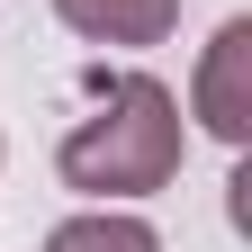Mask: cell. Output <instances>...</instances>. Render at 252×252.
<instances>
[{
    "mask_svg": "<svg viewBox=\"0 0 252 252\" xmlns=\"http://www.w3.org/2000/svg\"><path fill=\"white\" fill-rule=\"evenodd\" d=\"M180 153H189L180 99L153 72H117V81H99V108L63 135L54 171L81 198H153V189L180 180Z\"/></svg>",
    "mask_w": 252,
    "mask_h": 252,
    "instance_id": "cell-1",
    "label": "cell"
},
{
    "mask_svg": "<svg viewBox=\"0 0 252 252\" xmlns=\"http://www.w3.org/2000/svg\"><path fill=\"white\" fill-rule=\"evenodd\" d=\"M45 252H162V234L144 216H117V207H90V216H63L45 234Z\"/></svg>",
    "mask_w": 252,
    "mask_h": 252,
    "instance_id": "cell-4",
    "label": "cell"
},
{
    "mask_svg": "<svg viewBox=\"0 0 252 252\" xmlns=\"http://www.w3.org/2000/svg\"><path fill=\"white\" fill-rule=\"evenodd\" d=\"M54 18L90 45H162L180 27V0H54Z\"/></svg>",
    "mask_w": 252,
    "mask_h": 252,
    "instance_id": "cell-3",
    "label": "cell"
},
{
    "mask_svg": "<svg viewBox=\"0 0 252 252\" xmlns=\"http://www.w3.org/2000/svg\"><path fill=\"white\" fill-rule=\"evenodd\" d=\"M189 117L207 126L216 144L252 135V18H225L198 54V81H189Z\"/></svg>",
    "mask_w": 252,
    "mask_h": 252,
    "instance_id": "cell-2",
    "label": "cell"
}]
</instances>
